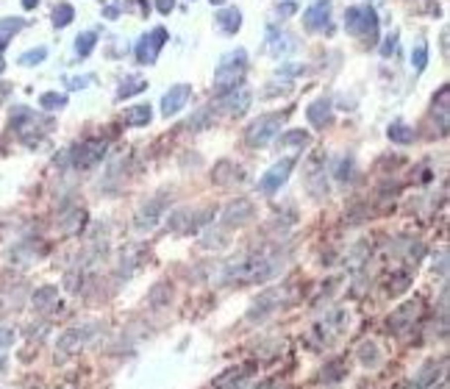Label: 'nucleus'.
Wrapping results in <instances>:
<instances>
[{
    "label": "nucleus",
    "instance_id": "11",
    "mask_svg": "<svg viewBox=\"0 0 450 389\" xmlns=\"http://www.w3.org/2000/svg\"><path fill=\"white\" fill-rule=\"evenodd\" d=\"M150 117H153L150 103H139V106L125 109V122H128V125H148Z\"/></svg>",
    "mask_w": 450,
    "mask_h": 389
},
{
    "label": "nucleus",
    "instance_id": "16",
    "mask_svg": "<svg viewBox=\"0 0 450 389\" xmlns=\"http://www.w3.org/2000/svg\"><path fill=\"white\" fill-rule=\"evenodd\" d=\"M242 212H245V214H253V206L247 203V200H239V206H231V209L225 212V222H228V225H236V222H245L247 217H242Z\"/></svg>",
    "mask_w": 450,
    "mask_h": 389
},
{
    "label": "nucleus",
    "instance_id": "1",
    "mask_svg": "<svg viewBox=\"0 0 450 389\" xmlns=\"http://www.w3.org/2000/svg\"><path fill=\"white\" fill-rule=\"evenodd\" d=\"M245 50H233V53H228V56H223V61L217 64V72H214V95H220V98H225L228 92H233L236 86H239L242 75H245Z\"/></svg>",
    "mask_w": 450,
    "mask_h": 389
},
{
    "label": "nucleus",
    "instance_id": "5",
    "mask_svg": "<svg viewBox=\"0 0 450 389\" xmlns=\"http://www.w3.org/2000/svg\"><path fill=\"white\" fill-rule=\"evenodd\" d=\"M292 167H295V159H292V156H286L283 162H278L275 167H270V172H264V175H261L259 189L264 192V195H273V192H278V189H281V184L289 178Z\"/></svg>",
    "mask_w": 450,
    "mask_h": 389
},
{
    "label": "nucleus",
    "instance_id": "25",
    "mask_svg": "<svg viewBox=\"0 0 450 389\" xmlns=\"http://www.w3.org/2000/svg\"><path fill=\"white\" fill-rule=\"evenodd\" d=\"M156 6H159V11H162V14H169V11L175 8V0H156Z\"/></svg>",
    "mask_w": 450,
    "mask_h": 389
},
{
    "label": "nucleus",
    "instance_id": "18",
    "mask_svg": "<svg viewBox=\"0 0 450 389\" xmlns=\"http://www.w3.org/2000/svg\"><path fill=\"white\" fill-rule=\"evenodd\" d=\"M72 14H75V11H72L70 3H61V6H56V11H53V25H56V28H64V25H70V22H72Z\"/></svg>",
    "mask_w": 450,
    "mask_h": 389
},
{
    "label": "nucleus",
    "instance_id": "27",
    "mask_svg": "<svg viewBox=\"0 0 450 389\" xmlns=\"http://www.w3.org/2000/svg\"><path fill=\"white\" fill-rule=\"evenodd\" d=\"M278 11H283V14H292V11H295V6H289V3H286V6H281Z\"/></svg>",
    "mask_w": 450,
    "mask_h": 389
},
{
    "label": "nucleus",
    "instance_id": "9",
    "mask_svg": "<svg viewBox=\"0 0 450 389\" xmlns=\"http://www.w3.org/2000/svg\"><path fill=\"white\" fill-rule=\"evenodd\" d=\"M217 25L225 31V34H236L239 25H242L239 8H223V11H217Z\"/></svg>",
    "mask_w": 450,
    "mask_h": 389
},
{
    "label": "nucleus",
    "instance_id": "3",
    "mask_svg": "<svg viewBox=\"0 0 450 389\" xmlns=\"http://www.w3.org/2000/svg\"><path fill=\"white\" fill-rule=\"evenodd\" d=\"M278 128H281V114H261L259 120H253L247 128V145H253V148L267 145L278 134Z\"/></svg>",
    "mask_w": 450,
    "mask_h": 389
},
{
    "label": "nucleus",
    "instance_id": "14",
    "mask_svg": "<svg viewBox=\"0 0 450 389\" xmlns=\"http://www.w3.org/2000/svg\"><path fill=\"white\" fill-rule=\"evenodd\" d=\"M22 28V20L20 17H6V20H0V50L8 45V39L17 34V31Z\"/></svg>",
    "mask_w": 450,
    "mask_h": 389
},
{
    "label": "nucleus",
    "instance_id": "17",
    "mask_svg": "<svg viewBox=\"0 0 450 389\" xmlns=\"http://www.w3.org/2000/svg\"><path fill=\"white\" fill-rule=\"evenodd\" d=\"M95 45H98V34H95V31H86V34H81L75 39V53L78 56H89Z\"/></svg>",
    "mask_w": 450,
    "mask_h": 389
},
{
    "label": "nucleus",
    "instance_id": "4",
    "mask_svg": "<svg viewBox=\"0 0 450 389\" xmlns=\"http://www.w3.org/2000/svg\"><path fill=\"white\" fill-rule=\"evenodd\" d=\"M164 42H167V28H153L150 34H145L139 39V45H136V61L139 64H153L156 58H159V50L164 48Z\"/></svg>",
    "mask_w": 450,
    "mask_h": 389
},
{
    "label": "nucleus",
    "instance_id": "20",
    "mask_svg": "<svg viewBox=\"0 0 450 389\" xmlns=\"http://www.w3.org/2000/svg\"><path fill=\"white\" fill-rule=\"evenodd\" d=\"M411 64H414L417 72L425 70V64H428V48H425V45H417V48L411 50Z\"/></svg>",
    "mask_w": 450,
    "mask_h": 389
},
{
    "label": "nucleus",
    "instance_id": "15",
    "mask_svg": "<svg viewBox=\"0 0 450 389\" xmlns=\"http://www.w3.org/2000/svg\"><path fill=\"white\" fill-rule=\"evenodd\" d=\"M387 134H389V139L397 142V145H408V142L414 139V128H408L406 122H392Z\"/></svg>",
    "mask_w": 450,
    "mask_h": 389
},
{
    "label": "nucleus",
    "instance_id": "24",
    "mask_svg": "<svg viewBox=\"0 0 450 389\" xmlns=\"http://www.w3.org/2000/svg\"><path fill=\"white\" fill-rule=\"evenodd\" d=\"M394 50H397V36L392 34V36H389V42L384 45V48H381V53H384V56H392Z\"/></svg>",
    "mask_w": 450,
    "mask_h": 389
},
{
    "label": "nucleus",
    "instance_id": "26",
    "mask_svg": "<svg viewBox=\"0 0 450 389\" xmlns=\"http://www.w3.org/2000/svg\"><path fill=\"white\" fill-rule=\"evenodd\" d=\"M92 81V75H84V78H72L70 81V89H81V86H86Z\"/></svg>",
    "mask_w": 450,
    "mask_h": 389
},
{
    "label": "nucleus",
    "instance_id": "13",
    "mask_svg": "<svg viewBox=\"0 0 450 389\" xmlns=\"http://www.w3.org/2000/svg\"><path fill=\"white\" fill-rule=\"evenodd\" d=\"M247 103H250V92H247L245 86L239 89V95H236V89H233L231 98H223V106H225V111H228V114H239V111H245Z\"/></svg>",
    "mask_w": 450,
    "mask_h": 389
},
{
    "label": "nucleus",
    "instance_id": "7",
    "mask_svg": "<svg viewBox=\"0 0 450 389\" xmlns=\"http://www.w3.org/2000/svg\"><path fill=\"white\" fill-rule=\"evenodd\" d=\"M328 14H331V0H314V3L303 11V25L309 31L323 28L325 22H328Z\"/></svg>",
    "mask_w": 450,
    "mask_h": 389
},
{
    "label": "nucleus",
    "instance_id": "23",
    "mask_svg": "<svg viewBox=\"0 0 450 389\" xmlns=\"http://www.w3.org/2000/svg\"><path fill=\"white\" fill-rule=\"evenodd\" d=\"M45 56H48V50H45V48L28 50V53H22V56H20V64H25V67H34V64H39Z\"/></svg>",
    "mask_w": 450,
    "mask_h": 389
},
{
    "label": "nucleus",
    "instance_id": "30",
    "mask_svg": "<svg viewBox=\"0 0 450 389\" xmlns=\"http://www.w3.org/2000/svg\"><path fill=\"white\" fill-rule=\"evenodd\" d=\"M3 67H6V64H3V61H0V72H3Z\"/></svg>",
    "mask_w": 450,
    "mask_h": 389
},
{
    "label": "nucleus",
    "instance_id": "10",
    "mask_svg": "<svg viewBox=\"0 0 450 389\" xmlns=\"http://www.w3.org/2000/svg\"><path fill=\"white\" fill-rule=\"evenodd\" d=\"M162 212H164V198H159V200H153V203L139 214L136 228H142V231H145V228H153L156 222H159V214H162Z\"/></svg>",
    "mask_w": 450,
    "mask_h": 389
},
{
    "label": "nucleus",
    "instance_id": "8",
    "mask_svg": "<svg viewBox=\"0 0 450 389\" xmlns=\"http://www.w3.org/2000/svg\"><path fill=\"white\" fill-rule=\"evenodd\" d=\"M306 117L314 128H325L331 122V100H314L309 109H306Z\"/></svg>",
    "mask_w": 450,
    "mask_h": 389
},
{
    "label": "nucleus",
    "instance_id": "2",
    "mask_svg": "<svg viewBox=\"0 0 450 389\" xmlns=\"http://www.w3.org/2000/svg\"><path fill=\"white\" fill-rule=\"evenodd\" d=\"M345 28L356 36H361V34L373 36L370 42H375V36H378V17H375V11L370 6H364V8L353 6V8H347V14H345Z\"/></svg>",
    "mask_w": 450,
    "mask_h": 389
},
{
    "label": "nucleus",
    "instance_id": "6",
    "mask_svg": "<svg viewBox=\"0 0 450 389\" xmlns=\"http://www.w3.org/2000/svg\"><path fill=\"white\" fill-rule=\"evenodd\" d=\"M192 98V86L189 84H175V86H169L167 92H164L162 98V114L164 117H172V114H178L186 103H189Z\"/></svg>",
    "mask_w": 450,
    "mask_h": 389
},
{
    "label": "nucleus",
    "instance_id": "28",
    "mask_svg": "<svg viewBox=\"0 0 450 389\" xmlns=\"http://www.w3.org/2000/svg\"><path fill=\"white\" fill-rule=\"evenodd\" d=\"M36 3H39V0H22V6H25V8H34Z\"/></svg>",
    "mask_w": 450,
    "mask_h": 389
},
{
    "label": "nucleus",
    "instance_id": "12",
    "mask_svg": "<svg viewBox=\"0 0 450 389\" xmlns=\"http://www.w3.org/2000/svg\"><path fill=\"white\" fill-rule=\"evenodd\" d=\"M103 153H106V145H103V142H89V145L84 148V156L78 153L75 164H78V167H92L98 159H103Z\"/></svg>",
    "mask_w": 450,
    "mask_h": 389
},
{
    "label": "nucleus",
    "instance_id": "29",
    "mask_svg": "<svg viewBox=\"0 0 450 389\" xmlns=\"http://www.w3.org/2000/svg\"><path fill=\"white\" fill-rule=\"evenodd\" d=\"M211 3H225V0H211Z\"/></svg>",
    "mask_w": 450,
    "mask_h": 389
},
{
    "label": "nucleus",
    "instance_id": "22",
    "mask_svg": "<svg viewBox=\"0 0 450 389\" xmlns=\"http://www.w3.org/2000/svg\"><path fill=\"white\" fill-rule=\"evenodd\" d=\"M145 86H148L145 81H128V86L122 84L120 89H117V98L122 100V98H131V95H139V92H145Z\"/></svg>",
    "mask_w": 450,
    "mask_h": 389
},
{
    "label": "nucleus",
    "instance_id": "21",
    "mask_svg": "<svg viewBox=\"0 0 450 389\" xmlns=\"http://www.w3.org/2000/svg\"><path fill=\"white\" fill-rule=\"evenodd\" d=\"M39 103H42L45 109H61V106H67V98L58 92H45L42 98H39Z\"/></svg>",
    "mask_w": 450,
    "mask_h": 389
},
{
    "label": "nucleus",
    "instance_id": "19",
    "mask_svg": "<svg viewBox=\"0 0 450 389\" xmlns=\"http://www.w3.org/2000/svg\"><path fill=\"white\" fill-rule=\"evenodd\" d=\"M309 142V134L303 131V128H297V131H289V134L281 136V148H292V145H306Z\"/></svg>",
    "mask_w": 450,
    "mask_h": 389
}]
</instances>
